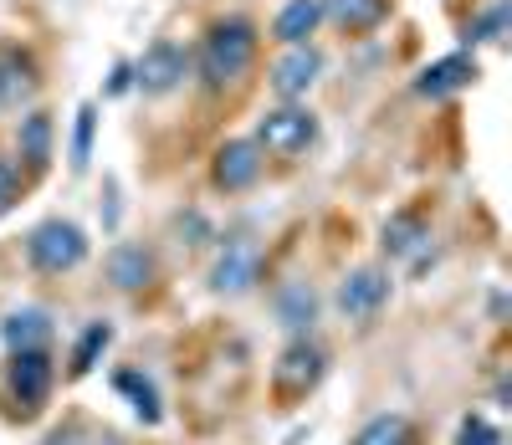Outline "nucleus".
Returning <instances> with one entry per match:
<instances>
[{"mask_svg": "<svg viewBox=\"0 0 512 445\" xmlns=\"http://www.w3.org/2000/svg\"><path fill=\"white\" fill-rule=\"evenodd\" d=\"M175 231L185 236L180 246H190V251H200V246L216 241V226H210V220H205L200 210H180V215H175Z\"/></svg>", "mask_w": 512, "mask_h": 445, "instance_id": "bb28decb", "label": "nucleus"}, {"mask_svg": "<svg viewBox=\"0 0 512 445\" xmlns=\"http://www.w3.org/2000/svg\"><path fill=\"white\" fill-rule=\"evenodd\" d=\"M41 93V62L21 41H0V113H16Z\"/></svg>", "mask_w": 512, "mask_h": 445, "instance_id": "f8f14e48", "label": "nucleus"}, {"mask_svg": "<svg viewBox=\"0 0 512 445\" xmlns=\"http://www.w3.org/2000/svg\"><path fill=\"white\" fill-rule=\"evenodd\" d=\"M93 139H98V103H82L72 113V169L77 174L93 164Z\"/></svg>", "mask_w": 512, "mask_h": 445, "instance_id": "5701e85b", "label": "nucleus"}, {"mask_svg": "<svg viewBox=\"0 0 512 445\" xmlns=\"http://www.w3.org/2000/svg\"><path fill=\"white\" fill-rule=\"evenodd\" d=\"M88 256H93V236L72 215H47L26 231V266L36 277H72L77 266H88Z\"/></svg>", "mask_w": 512, "mask_h": 445, "instance_id": "f03ea898", "label": "nucleus"}, {"mask_svg": "<svg viewBox=\"0 0 512 445\" xmlns=\"http://www.w3.org/2000/svg\"><path fill=\"white\" fill-rule=\"evenodd\" d=\"M0 389H6L16 420H36L52 405L57 394V353L52 348H21L6 353V374H0Z\"/></svg>", "mask_w": 512, "mask_h": 445, "instance_id": "20e7f679", "label": "nucleus"}, {"mask_svg": "<svg viewBox=\"0 0 512 445\" xmlns=\"http://www.w3.org/2000/svg\"><path fill=\"white\" fill-rule=\"evenodd\" d=\"M318 133H323V123L308 103H277L256 118L251 144L262 149V159H303L318 144Z\"/></svg>", "mask_w": 512, "mask_h": 445, "instance_id": "39448f33", "label": "nucleus"}, {"mask_svg": "<svg viewBox=\"0 0 512 445\" xmlns=\"http://www.w3.org/2000/svg\"><path fill=\"white\" fill-rule=\"evenodd\" d=\"M256 52H262V26L251 16H221L205 26L200 47L190 52V77H200L205 93H226L256 67Z\"/></svg>", "mask_w": 512, "mask_h": 445, "instance_id": "f257e3e1", "label": "nucleus"}, {"mask_svg": "<svg viewBox=\"0 0 512 445\" xmlns=\"http://www.w3.org/2000/svg\"><path fill=\"white\" fill-rule=\"evenodd\" d=\"M57 328H52V313L47 307H11L6 323H0V343L6 353H21V348H52Z\"/></svg>", "mask_w": 512, "mask_h": 445, "instance_id": "f3484780", "label": "nucleus"}, {"mask_svg": "<svg viewBox=\"0 0 512 445\" xmlns=\"http://www.w3.org/2000/svg\"><path fill=\"white\" fill-rule=\"evenodd\" d=\"M318 307H323V297L313 292V282H282L272 292V318H277V328L287 338L313 333L318 328Z\"/></svg>", "mask_w": 512, "mask_h": 445, "instance_id": "dca6fc26", "label": "nucleus"}, {"mask_svg": "<svg viewBox=\"0 0 512 445\" xmlns=\"http://www.w3.org/2000/svg\"><path fill=\"white\" fill-rule=\"evenodd\" d=\"M52 159H57V123H52V113L47 108L21 113V123H16V164L26 169V180L31 174H47Z\"/></svg>", "mask_w": 512, "mask_h": 445, "instance_id": "4468645a", "label": "nucleus"}, {"mask_svg": "<svg viewBox=\"0 0 512 445\" xmlns=\"http://www.w3.org/2000/svg\"><path fill=\"white\" fill-rule=\"evenodd\" d=\"M108 348H113V323H108V318L82 323V333H77L72 348H67V379H88V374L103 364Z\"/></svg>", "mask_w": 512, "mask_h": 445, "instance_id": "6ab92c4d", "label": "nucleus"}, {"mask_svg": "<svg viewBox=\"0 0 512 445\" xmlns=\"http://www.w3.org/2000/svg\"><path fill=\"white\" fill-rule=\"evenodd\" d=\"M103 282L123 297H139L159 282V256L149 241H113L103 256Z\"/></svg>", "mask_w": 512, "mask_h": 445, "instance_id": "9d476101", "label": "nucleus"}, {"mask_svg": "<svg viewBox=\"0 0 512 445\" xmlns=\"http://www.w3.org/2000/svg\"><path fill=\"white\" fill-rule=\"evenodd\" d=\"M477 77H482V67H477L472 52H451V57H441V62H431V67H420L415 98L441 103V98H451V93H466V87H472Z\"/></svg>", "mask_w": 512, "mask_h": 445, "instance_id": "2eb2a0df", "label": "nucleus"}, {"mask_svg": "<svg viewBox=\"0 0 512 445\" xmlns=\"http://www.w3.org/2000/svg\"><path fill=\"white\" fill-rule=\"evenodd\" d=\"M26 169L16 164V154H0V215H11L26 200Z\"/></svg>", "mask_w": 512, "mask_h": 445, "instance_id": "a878e982", "label": "nucleus"}, {"mask_svg": "<svg viewBox=\"0 0 512 445\" xmlns=\"http://www.w3.org/2000/svg\"><path fill=\"white\" fill-rule=\"evenodd\" d=\"M390 297H395V272L384 261H364V266H349L344 272V282L333 292V307L349 323H374L390 307Z\"/></svg>", "mask_w": 512, "mask_h": 445, "instance_id": "423d86ee", "label": "nucleus"}, {"mask_svg": "<svg viewBox=\"0 0 512 445\" xmlns=\"http://www.w3.org/2000/svg\"><path fill=\"white\" fill-rule=\"evenodd\" d=\"M507 21H512V6H507V0H492L487 11L472 16V26H466V41H472V47H477V41H492V47H497V41H507Z\"/></svg>", "mask_w": 512, "mask_h": 445, "instance_id": "b1692460", "label": "nucleus"}, {"mask_svg": "<svg viewBox=\"0 0 512 445\" xmlns=\"http://www.w3.org/2000/svg\"><path fill=\"white\" fill-rule=\"evenodd\" d=\"M190 77V47H180V41H149L144 57H134V87L144 98H169V93H180Z\"/></svg>", "mask_w": 512, "mask_h": 445, "instance_id": "1a4fd4ad", "label": "nucleus"}, {"mask_svg": "<svg viewBox=\"0 0 512 445\" xmlns=\"http://www.w3.org/2000/svg\"><path fill=\"white\" fill-rule=\"evenodd\" d=\"M113 389L134 405V415L144 420V425H159L164 420V410H159V389H154V379L144 374V369H118L113 374Z\"/></svg>", "mask_w": 512, "mask_h": 445, "instance_id": "412c9836", "label": "nucleus"}, {"mask_svg": "<svg viewBox=\"0 0 512 445\" xmlns=\"http://www.w3.org/2000/svg\"><path fill=\"white\" fill-rule=\"evenodd\" d=\"M379 251H384V266L425 256V251H431V215H425L420 205L390 210V220L379 226Z\"/></svg>", "mask_w": 512, "mask_h": 445, "instance_id": "ddd939ff", "label": "nucleus"}, {"mask_svg": "<svg viewBox=\"0 0 512 445\" xmlns=\"http://www.w3.org/2000/svg\"><path fill=\"white\" fill-rule=\"evenodd\" d=\"M451 445H502V425H492L482 410H466V415L456 420Z\"/></svg>", "mask_w": 512, "mask_h": 445, "instance_id": "393cba45", "label": "nucleus"}, {"mask_svg": "<svg viewBox=\"0 0 512 445\" xmlns=\"http://www.w3.org/2000/svg\"><path fill=\"white\" fill-rule=\"evenodd\" d=\"M128 87H134V62H118V67H113V77H108V87H103V93H108V98H118V93H128Z\"/></svg>", "mask_w": 512, "mask_h": 445, "instance_id": "cd10ccee", "label": "nucleus"}, {"mask_svg": "<svg viewBox=\"0 0 512 445\" xmlns=\"http://www.w3.org/2000/svg\"><path fill=\"white\" fill-rule=\"evenodd\" d=\"M262 174H267V159H262V149L251 144V133L246 139L216 144V154H210V190L226 195V200L251 195L256 185H262Z\"/></svg>", "mask_w": 512, "mask_h": 445, "instance_id": "6e6552de", "label": "nucleus"}, {"mask_svg": "<svg viewBox=\"0 0 512 445\" xmlns=\"http://www.w3.org/2000/svg\"><path fill=\"white\" fill-rule=\"evenodd\" d=\"M323 26V0H282L272 16V41L282 47H308Z\"/></svg>", "mask_w": 512, "mask_h": 445, "instance_id": "a211bd4d", "label": "nucleus"}, {"mask_svg": "<svg viewBox=\"0 0 512 445\" xmlns=\"http://www.w3.org/2000/svg\"><path fill=\"white\" fill-rule=\"evenodd\" d=\"M323 67H328V57L313 47V41H308V47H282V57L267 67V82H272L277 103H303L318 87Z\"/></svg>", "mask_w": 512, "mask_h": 445, "instance_id": "9b49d317", "label": "nucleus"}, {"mask_svg": "<svg viewBox=\"0 0 512 445\" xmlns=\"http://www.w3.org/2000/svg\"><path fill=\"white\" fill-rule=\"evenodd\" d=\"M349 445H415V425H410V415H400V410H379V415H369V420L354 430Z\"/></svg>", "mask_w": 512, "mask_h": 445, "instance_id": "4be33fe9", "label": "nucleus"}, {"mask_svg": "<svg viewBox=\"0 0 512 445\" xmlns=\"http://www.w3.org/2000/svg\"><path fill=\"white\" fill-rule=\"evenodd\" d=\"M205 287L216 297H251L262 287V246L251 236H226L216 246V261L205 272Z\"/></svg>", "mask_w": 512, "mask_h": 445, "instance_id": "0eeeda50", "label": "nucleus"}, {"mask_svg": "<svg viewBox=\"0 0 512 445\" xmlns=\"http://www.w3.org/2000/svg\"><path fill=\"white\" fill-rule=\"evenodd\" d=\"M384 16H390V0H323V21H333L349 36H364V31L384 26Z\"/></svg>", "mask_w": 512, "mask_h": 445, "instance_id": "aec40b11", "label": "nucleus"}, {"mask_svg": "<svg viewBox=\"0 0 512 445\" xmlns=\"http://www.w3.org/2000/svg\"><path fill=\"white\" fill-rule=\"evenodd\" d=\"M328 364H333V359H328V348H323L313 333L287 338V343L277 348V359H272V374H267L277 410H297L303 399H313L318 384L328 379Z\"/></svg>", "mask_w": 512, "mask_h": 445, "instance_id": "7ed1b4c3", "label": "nucleus"}]
</instances>
